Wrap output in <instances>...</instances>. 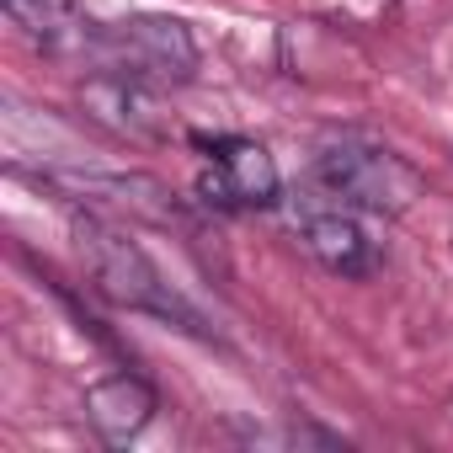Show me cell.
Masks as SVG:
<instances>
[{
    "mask_svg": "<svg viewBox=\"0 0 453 453\" xmlns=\"http://www.w3.org/2000/svg\"><path fill=\"white\" fill-rule=\"evenodd\" d=\"M81 49L118 75L160 81V86L192 81V70H197V43H192L187 22H176V17H128L102 33L81 27Z\"/></svg>",
    "mask_w": 453,
    "mask_h": 453,
    "instance_id": "cell-1",
    "label": "cell"
},
{
    "mask_svg": "<svg viewBox=\"0 0 453 453\" xmlns=\"http://www.w3.org/2000/svg\"><path fill=\"white\" fill-rule=\"evenodd\" d=\"M75 241H81V257L91 262V278L102 283L107 299H118V304H128V310L165 315V320L176 315V320L192 326L187 304L160 283L155 262H150L123 230H112V224H102V219H91V213H75Z\"/></svg>",
    "mask_w": 453,
    "mask_h": 453,
    "instance_id": "cell-2",
    "label": "cell"
},
{
    "mask_svg": "<svg viewBox=\"0 0 453 453\" xmlns=\"http://www.w3.org/2000/svg\"><path fill=\"white\" fill-rule=\"evenodd\" d=\"M315 181L331 197L373 208V213H405L421 197V176L400 155L368 150V144H331V150H320L315 155Z\"/></svg>",
    "mask_w": 453,
    "mask_h": 453,
    "instance_id": "cell-3",
    "label": "cell"
},
{
    "mask_svg": "<svg viewBox=\"0 0 453 453\" xmlns=\"http://www.w3.org/2000/svg\"><path fill=\"white\" fill-rule=\"evenodd\" d=\"M81 107H86L91 123H102V128H112L123 139H155L160 134V107H155L150 86L134 81V75H118V70L91 75L81 86Z\"/></svg>",
    "mask_w": 453,
    "mask_h": 453,
    "instance_id": "cell-4",
    "label": "cell"
},
{
    "mask_svg": "<svg viewBox=\"0 0 453 453\" xmlns=\"http://www.w3.org/2000/svg\"><path fill=\"white\" fill-rule=\"evenodd\" d=\"M155 389L139 379V373H107V379H96L91 389H86V421L96 426V437L102 442H112V448H123V442H134L150 421H155Z\"/></svg>",
    "mask_w": 453,
    "mask_h": 453,
    "instance_id": "cell-5",
    "label": "cell"
},
{
    "mask_svg": "<svg viewBox=\"0 0 453 453\" xmlns=\"http://www.w3.org/2000/svg\"><path fill=\"white\" fill-rule=\"evenodd\" d=\"M304 241H310L315 262L326 273H336V278H368L379 267V246L368 241L363 224L347 219V213H315L304 224Z\"/></svg>",
    "mask_w": 453,
    "mask_h": 453,
    "instance_id": "cell-6",
    "label": "cell"
},
{
    "mask_svg": "<svg viewBox=\"0 0 453 453\" xmlns=\"http://www.w3.org/2000/svg\"><path fill=\"white\" fill-rule=\"evenodd\" d=\"M213 160H219L224 176H230L241 208H273L278 203L283 176H278V160L267 155V144H257V139H213Z\"/></svg>",
    "mask_w": 453,
    "mask_h": 453,
    "instance_id": "cell-7",
    "label": "cell"
},
{
    "mask_svg": "<svg viewBox=\"0 0 453 453\" xmlns=\"http://www.w3.org/2000/svg\"><path fill=\"white\" fill-rule=\"evenodd\" d=\"M0 12H6L27 38H43L49 49H65V38L81 33L75 0H0Z\"/></svg>",
    "mask_w": 453,
    "mask_h": 453,
    "instance_id": "cell-8",
    "label": "cell"
},
{
    "mask_svg": "<svg viewBox=\"0 0 453 453\" xmlns=\"http://www.w3.org/2000/svg\"><path fill=\"white\" fill-rule=\"evenodd\" d=\"M197 197L203 203H213V208H241V197H235V187H230V176L219 171V160L197 176Z\"/></svg>",
    "mask_w": 453,
    "mask_h": 453,
    "instance_id": "cell-9",
    "label": "cell"
}]
</instances>
